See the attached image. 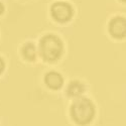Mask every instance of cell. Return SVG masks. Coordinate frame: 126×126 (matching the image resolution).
I'll use <instances>...</instances> for the list:
<instances>
[{"instance_id":"ba28073f","label":"cell","mask_w":126,"mask_h":126,"mask_svg":"<svg viewBox=\"0 0 126 126\" xmlns=\"http://www.w3.org/2000/svg\"><path fill=\"white\" fill-rule=\"evenodd\" d=\"M3 70H4V62L2 59H0V74L3 72Z\"/></svg>"},{"instance_id":"9c48e42d","label":"cell","mask_w":126,"mask_h":126,"mask_svg":"<svg viewBox=\"0 0 126 126\" xmlns=\"http://www.w3.org/2000/svg\"><path fill=\"white\" fill-rule=\"evenodd\" d=\"M3 11H4V6L1 3H0V14L3 13Z\"/></svg>"},{"instance_id":"3957f363","label":"cell","mask_w":126,"mask_h":126,"mask_svg":"<svg viewBox=\"0 0 126 126\" xmlns=\"http://www.w3.org/2000/svg\"><path fill=\"white\" fill-rule=\"evenodd\" d=\"M73 14L72 7L68 3L58 2L55 3L51 7V15L60 22H66L71 19Z\"/></svg>"},{"instance_id":"7a4b0ae2","label":"cell","mask_w":126,"mask_h":126,"mask_svg":"<svg viewBox=\"0 0 126 126\" xmlns=\"http://www.w3.org/2000/svg\"><path fill=\"white\" fill-rule=\"evenodd\" d=\"M63 46L55 35H47L40 41V51L43 58L47 62H55L62 55Z\"/></svg>"},{"instance_id":"30bf717a","label":"cell","mask_w":126,"mask_h":126,"mask_svg":"<svg viewBox=\"0 0 126 126\" xmlns=\"http://www.w3.org/2000/svg\"><path fill=\"white\" fill-rule=\"evenodd\" d=\"M121 1H124V2H125V0H121Z\"/></svg>"},{"instance_id":"277c9868","label":"cell","mask_w":126,"mask_h":126,"mask_svg":"<svg viewBox=\"0 0 126 126\" xmlns=\"http://www.w3.org/2000/svg\"><path fill=\"white\" fill-rule=\"evenodd\" d=\"M109 30L113 36L122 38L125 37L126 34V21L122 17H117L114 18L110 22L109 25Z\"/></svg>"},{"instance_id":"52a82bcc","label":"cell","mask_w":126,"mask_h":126,"mask_svg":"<svg viewBox=\"0 0 126 126\" xmlns=\"http://www.w3.org/2000/svg\"><path fill=\"white\" fill-rule=\"evenodd\" d=\"M22 54L24 58L28 61H33L35 59V47L32 44H27L22 49Z\"/></svg>"},{"instance_id":"6da1fadb","label":"cell","mask_w":126,"mask_h":126,"mask_svg":"<svg viewBox=\"0 0 126 126\" xmlns=\"http://www.w3.org/2000/svg\"><path fill=\"white\" fill-rule=\"evenodd\" d=\"M72 116L74 120L81 124L85 125L92 121L94 117V106L87 99H80L76 101L72 106Z\"/></svg>"},{"instance_id":"5b68a950","label":"cell","mask_w":126,"mask_h":126,"mask_svg":"<svg viewBox=\"0 0 126 126\" xmlns=\"http://www.w3.org/2000/svg\"><path fill=\"white\" fill-rule=\"evenodd\" d=\"M46 84L50 89H60L63 86V78L57 72H49L46 75Z\"/></svg>"},{"instance_id":"8992f818","label":"cell","mask_w":126,"mask_h":126,"mask_svg":"<svg viewBox=\"0 0 126 126\" xmlns=\"http://www.w3.org/2000/svg\"><path fill=\"white\" fill-rule=\"evenodd\" d=\"M84 90H85V87H84L83 84H81L79 82H73L69 85L67 93L71 97H78L84 92Z\"/></svg>"}]
</instances>
